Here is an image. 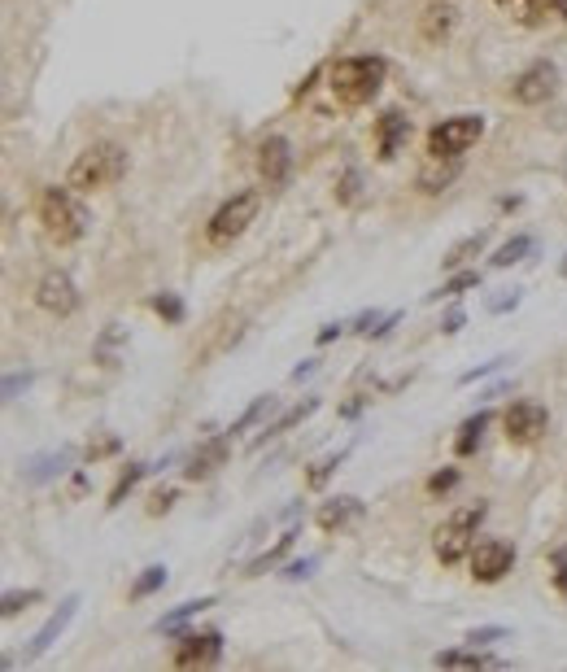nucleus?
<instances>
[{"label": "nucleus", "instance_id": "f257e3e1", "mask_svg": "<svg viewBox=\"0 0 567 672\" xmlns=\"http://www.w3.org/2000/svg\"><path fill=\"white\" fill-rule=\"evenodd\" d=\"M328 88L340 105H371L384 88V57H340L328 70Z\"/></svg>", "mask_w": 567, "mask_h": 672}, {"label": "nucleus", "instance_id": "f03ea898", "mask_svg": "<svg viewBox=\"0 0 567 672\" xmlns=\"http://www.w3.org/2000/svg\"><path fill=\"white\" fill-rule=\"evenodd\" d=\"M123 175H127V149L114 140H100L70 162L66 184L74 193H100V188H114Z\"/></svg>", "mask_w": 567, "mask_h": 672}, {"label": "nucleus", "instance_id": "7ed1b4c3", "mask_svg": "<svg viewBox=\"0 0 567 672\" xmlns=\"http://www.w3.org/2000/svg\"><path fill=\"white\" fill-rule=\"evenodd\" d=\"M39 223H44V236L53 245H74L83 228H88V214L83 205L74 202V188H44L39 193Z\"/></svg>", "mask_w": 567, "mask_h": 672}, {"label": "nucleus", "instance_id": "20e7f679", "mask_svg": "<svg viewBox=\"0 0 567 672\" xmlns=\"http://www.w3.org/2000/svg\"><path fill=\"white\" fill-rule=\"evenodd\" d=\"M480 135H485V118H480V114L441 118L433 132H428V158H433V162H459Z\"/></svg>", "mask_w": 567, "mask_h": 672}, {"label": "nucleus", "instance_id": "39448f33", "mask_svg": "<svg viewBox=\"0 0 567 672\" xmlns=\"http://www.w3.org/2000/svg\"><path fill=\"white\" fill-rule=\"evenodd\" d=\"M480 520H485V503L476 506H463V511H454L441 529L433 533V550L441 564H459L463 555H471V541H476V529H480Z\"/></svg>", "mask_w": 567, "mask_h": 672}, {"label": "nucleus", "instance_id": "423d86ee", "mask_svg": "<svg viewBox=\"0 0 567 672\" xmlns=\"http://www.w3.org/2000/svg\"><path fill=\"white\" fill-rule=\"evenodd\" d=\"M258 205H262V193H258V188L236 193L232 202L219 205V210H214V219H210V228H205L210 245H228V240H236V236L258 219Z\"/></svg>", "mask_w": 567, "mask_h": 672}, {"label": "nucleus", "instance_id": "0eeeda50", "mask_svg": "<svg viewBox=\"0 0 567 672\" xmlns=\"http://www.w3.org/2000/svg\"><path fill=\"white\" fill-rule=\"evenodd\" d=\"M468 564H471V576H476L480 585H498L502 576L515 568V546L502 538H485L471 546Z\"/></svg>", "mask_w": 567, "mask_h": 672}, {"label": "nucleus", "instance_id": "6e6552de", "mask_svg": "<svg viewBox=\"0 0 567 672\" xmlns=\"http://www.w3.org/2000/svg\"><path fill=\"white\" fill-rule=\"evenodd\" d=\"M546 424H550V415H546V406L541 402H511L506 406V415H502V428H506V441H515V445H533V441L546 437Z\"/></svg>", "mask_w": 567, "mask_h": 672}, {"label": "nucleus", "instance_id": "1a4fd4ad", "mask_svg": "<svg viewBox=\"0 0 567 672\" xmlns=\"http://www.w3.org/2000/svg\"><path fill=\"white\" fill-rule=\"evenodd\" d=\"M554 92H559V70H554V62H533V66L511 83V97L520 105H541V101H550Z\"/></svg>", "mask_w": 567, "mask_h": 672}, {"label": "nucleus", "instance_id": "9d476101", "mask_svg": "<svg viewBox=\"0 0 567 672\" xmlns=\"http://www.w3.org/2000/svg\"><path fill=\"white\" fill-rule=\"evenodd\" d=\"M223 655V633H184L175 642V668H210Z\"/></svg>", "mask_w": 567, "mask_h": 672}, {"label": "nucleus", "instance_id": "9b49d317", "mask_svg": "<svg viewBox=\"0 0 567 672\" xmlns=\"http://www.w3.org/2000/svg\"><path fill=\"white\" fill-rule=\"evenodd\" d=\"M258 175H262L267 188L288 184V175H293V144H288L284 135H267V140L258 144Z\"/></svg>", "mask_w": 567, "mask_h": 672}, {"label": "nucleus", "instance_id": "f8f14e48", "mask_svg": "<svg viewBox=\"0 0 567 672\" xmlns=\"http://www.w3.org/2000/svg\"><path fill=\"white\" fill-rule=\"evenodd\" d=\"M35 302L44 306L48 314H74L79 310V289H74V280H70L66 271H48L44 280H39V289H35Z\"/></svg>", "mask_w": 567, "mask_h": 672}, {"label": "nucleus", "instance_id": "ddd939ff", "mask_svg": "<svg viewBox=\"0 0 567 672\" xmlns=\"http://www.w3.org/2000/svg\"><path fill=\"white\" fill-rule=\"evenodd\" d=\"M406 135H410V118H406L401 109H384L380 123H375V153H380V162H393V158H398Z\"/></svg>", "mask_w": 567, "mask_h": 672}, {"label": "nucleus", "instance_id": "4468645a", "mask_svg": "<svg viewBox=\"0 0 567 672\" xmlns=\"http://www.w3.org/2000/svg\"><path fill=\"white\" fill-rule=\"evenodd\" d=\"M228 450H232V433H223V437H214V441H205L197 454L188 459V468H184V476L188 480H205V476H214V471L228 463Z\"/></svg>", "mask_w": 567, "mask_h": 672}, {"label": "nucleus", "instance_id": "2eb2a0df", "mask_svg": "<svg viewBox=\"0 0 567 672\" xmlns=\"http://www.w3.org/2000/svg\"><path fill=\"white\" fill-rule=\"evenodd\" d=\"M74 607H79V599H74V594L57 603V611H53V616L44 620V629H39V633L31 638V655H44V650H48L53 642L62 638V633H66V625L74 620Z\"/></svg>", "mask_w": 567, "mask_h": 672}, {"label": "nucleus", "instance_id": "dca6fc26", "mask_svg": "<svg viewBox=\"0 0 567 672\" xmlns=\"http://www.w3.org/2000/svg\"><path fill=\"white\" fill-rule=\"evenodd\" d=\"M454 18H459V9H454L450 0H436V4L424 9V27H419V31H424L428 44H436V39H445V35L454 31Z\"/></svg>", "mask_w": 567, "mask_h": 672}, {"label": "nucleus", "instance_id": "f3484780", "mask_svg": "<svg viewBox=\"0 0 567 672\" xmlns=\"http://www.w3.org/2000/svg\"><path fill=\"white\" fill-rule=\"evenodd\" d=\"M489 419H494L489 410H476L471 419H463V424H459V437H454V454H459V459H468V454H476V450H480Z\"/></svg>", "mask_w": 567, "mask_h": 672}, {"label": "nucleus", "instance_id": "a211bd4d", "mask_svg": "<svg viewBox=\"0 0 567 672\" xmlns=\"http://www.w3.org/2000/svg\"><path fill=\"white\" fill-rule=\"evenodd\" d=\"M363 515V503L358 498H332V503H323L319 506V529H345L349 520H358Z\"/></svg>", "mask_w": 567, "mask_h": 672}, {"label": "nucleus", "instance_id": "6ab92c4d", "mask_svg": "<svg viewBox=\"0 0 567 672\" xmlns=\"http://www.w3.org/2000/svg\"><path fill=\"white\" fill-rule=\"evenodd\" d=\"M314 410H319V398H305V402H297V406H293V410H284V415H279L275 424H267V428H262V437L253 441V445H262V441L279 437V433H288L293 424H301V419H310Z\"/></svg>", "mask_w": 567, "mask_h": 672}, {"label": "nucleus", "instance_id": "aec40b11", "mask_svg": "<svg viewBox=\"0 0 567 672\" xmlns=\"http://www.w3.org/2000/svg\"><path fill=\"white\" fill-rule=\"evenodd\" d=\"M485 245H489V232L463 236V240H459V245H454V249H450V254L441 258V267H445V271H459V267H463V263H471V258H480V254H485Z\"/></svg>", "mask_w": 567, "mask_h": 672}, {"label": "nucleus", "instance_id": "412c9836", "mask_svg": "<svg viewBox=\"0 0 567 672\" xmlns=\"http://www.w3.org/2000/svg\"><path fill=\"white\" fill-rule=\"evenodd\" d=\"M498 659L494 655H485L480 646H471V650H441L436 655V668H494Z\"/></svg>", "mask_w": 567, "mask_h": 672}, {"label": "nucleus", "instance_id": "4be33fe9", "mask_svg": "<svg viewBox=\"0 0 567 672\" xmlns=\"http://www.w3.org/2000/svg\"><path fill=\"white\" fill-rule=\"evenodd\" d=\"M546 18H567V0H524V13H520L524 27H541Z\"/></svg>", "mask_w": 567, "mask_h": 672}, {"label": "nucleus", "instance_id": "5701e85b", "mask_svg": "<svg viewBox=\"0 0 567 672\" xmlns=\"http://www.w3.org/2000/svg\"><path fill=\"white\" fill-rule=\"evenodd\" d=\"M205 607H214V599H193V603H179L170 616H162V620H158V633H175L179 625H188V620H193L197 611H205Z\"/></svg>", "mask_w": 567, "mask_h": 672}, {"label": "nucleus", "instance_id": "b1692460", "mask_svg": "<svg viewBox=\"0 0 567 672\" xmlns=\"http://www.w3.org/2000/svg\"><path fill=\"white\" fill-rule=\"evenodd\" d=\"M267 410H275V398H271V393H262V398H253V402L240 410V419H232V428H228V433H232V437H236V433H249V428H253V424H258Z\"/></svg>", "mask_w": 567, "mask_h": 672}, {"label": "nucleus", "instance_id": "393cba45", "mask_svg": "<svg viewBox=\"0 0 567 672\" xmlns=\"http://www.w3.org/2000/svg\"><path fill=\"white\" fill-rule=\"evenodd\" d=\"M528 254H533V236H511L498 254H494V267H515V263H524Z\"/></svg>", "mask_w": 567, "mask_h": 672}, {"label": "nucleus", "instance_id": "a878e982", "mask_svg": "<svg viewBox=\"0 0 567 672\" xmlns=\"http://www.w3.org/2000/svg\"><path fill=\"white\" fill-rule=\"evenodd\" d=\"M167 585V568L162 564H153V568H144L140 576H135V585H132V599L140 603V599H149V594H158Z\"/></svg>", "mask_w": 567, "mask_h": 672}, {"label": "nucleus", "instance_id": "bb28decb", "mask_svg": "<svg viewBox=\"0 0 567 672\" xmlns=\"http://www.w3.org/2000/svg\"><path fill=\"white\" fill-rule=\"evenodd\" d=\"M476 284H480V271H459L450 284H441L436 293H428V302H436V297H463V293L476 289Z\"/></svg>", "mask_w": 567, "mask_h": 672}, {"label": "nucleus", "instance_id": "cd10ccee", "mask_svg": "<svg viewBox=\"0 0 567 672\" xmlns=\"http://www.w3.org/2000/svg\"><path fill=\"white\" fill-rule=\"evenodd\" d=\"M149 463H132V468L123 471V476H118V485H114V489H109V506H118L123 503V498H127V494H132L135 489V480H140V476H149Z\"/></svg>", "mask_w": 567, "mask_h": 672}, {"label": "nucleus", "instance_id": "c85d7f7f", "mask_svg": "<svg viewBox=\"0 0 567 672\" xmlns=\"http://www.w3.org/2000/svg\"><path fill=\"white\" fill-rule=\"evenodd\" d=\"M293 538H297V533H284V538L275 541V546H271L267 555H258V559H253V564H249V576H262V572H267V568H275V564H279V559H284V550H288V546H293Z\"/></svg>", "mask_w": 567, "mask_h": 672}, {"label": "nucleus", "instance_id": "c756f323", "mask_svg": "<svg viewBox=\"0 0 567 672\" xmlns=\"http://www.w3.org/2000/svg\"><path fill=\"white\" fill-rule=\"evenodd\" d=\"M358 197H363V175H358V170H345V175H340V184H336V202L354 205Z\"/></svg>", "mask_w": 567, "mask_h": 672}, {"label": "nucleus", "instance_id": "7c9ffc66", "mask_svg": "<svg viewBox=\"0 0 567 672\" xmlns=\"http://www.w3.org/2000/svg\"><path fill=\"white\" fill-rule=\"evenodd\" d=\"M70 459H74V450H62L57 459H39V463H31V471H27V480H35V485H39V480H48L53 471H62V468H66Z\"/></svg>", "mask_w": 567, "mask_h": 672}, {"label": "nucleus", "instance_id": "2f4dec72", "mask_svg": "<svg viewBox=\"0 0 567 672\" xmlns=\"http://www.w3.org/2000/svg\"><path fill=\"white\" fill-rule=\"evenodd\" d=\"M340 463H345V450H336V454H328V459H319V463L310 468V476H305V485H310V489H319V485H323Z\"/></svg>", "mask_w": 567, "mask_h": 672}, {"label": "nucleus", "instance_id": "473e14b6", "mask_svg": "<svg viewBox=\"0 0 567 672\" xmlns=\"http://www.w3.org/2000/svg\"><path fill=\"white\" fill-rule=\"evenodd\" d=\"M149 306H153V310H158V314H162L167 323H184V302H179L175 293H158V297H153Z\"/></svg>", "mask_w": 567, "mask_h": 672}, {"label": "nucleus", "instance_id": "72a5a7b5", "mask_svg": "<svg viewBox=\"0 0 567 672\" xmlns=\"http://www.w3.org/2000/svg\"><path fill=\"white\" fill-rule=\"evenodd\" d=\"M454 175H459V167H454V162L441 170V175H436V170H424V175H419V193H441V188H445Z\"/></svg>", "mask_w": 567, "mask_h": 672}, {"label": "nucleus", "instance_id": "f704fd0d", "mask_svg": "<svg viewBox=\"0 0 567 672\" xmlns=\"http://www.w3.org/2000/svg\"><path fill=\"white\" fill-rule=\"evenodd\" d=\"M31 603H39V590H22V594H4V603H0V616H18V611H27Z\"/></svg>", "mask_w": 567, "mask_h": 672}, {"label": "nucleus", "instance_id": "c9c22d12", "mask_svg": "<svg viewBox=\"0 0 567 672\" xmlns=\"http://www.w3.org/2000/svg\"><path fill=\"white\" fill-rule=\"evenodd\" d=\"M454 485H459V468H445V471H436V476H428V494H433V498L450 494Z\"/></svg>", "mask_w": 567, "mask_h": 672}, {"label": "nucleus", "instance_id": "e433bc0d", "mask_svg": "<svg viewBox=\"0 0 567 672\" xmlns=\"http://www.w3.org/2000/svg\"><path fill=\"white\" fill-rule=\"evenodd\" d=\"M506 367V358H489V363H480V367H471L459 375V384H476V380H485V375H494V371Z\"/></svg>", "mask_w": 567, "mask_h": 672}, {"label": "nucleus", "instance_id": "4c0bfd02", "mask_svg": "<svg viewBox=\"0 0 567 672\" xmlns=\"http://www.w3.org/2000/svg\"><path fill=\"white\" fill-rule=\"evenodd\" d=\"M550 576H554V590H559V594H563L567 599V550H554V555H550Z\"/></svg>", "mask_w": 567, "mask_h": 672}, {"label": "nucleus", "instance_id": "58836bf2", "mask_svg": "<svg viewBox=\"0 0 567 672\" xmlns=\"http://www.w3.org/2000/svg\"><path fill=\"white\" fill-rule=\"evenodd\" d=\"M502 638H506L502 625H485V629H471L468 633V646H489V642H502Z\"/></svg>", "mask_w": 567, "mask_h": 672}, {"label": "nucleus", "instance_id": "ea45409f", "mask_svg": "<svg viewBox=\"0 0 567 672\" xmlns=\"http://www.w3.org/2000/svg\"><path fill=\"white\" fill-rule=\"evenodd\" d=\"M118 450V437H100V441H88V459H105Z\"/></svg>", "mask_w": 567, "mask_h": 672}, {"label": "nucleus", "instance_id": "a19ab883", "mask_svg": "<svg viewBox=\"0 0 567 672\" xmlns=\"http://www.w3.org/2000/svg\"><path fill=\"white\" fill-rule=\"evenodd\" d=\"M170 503H175V489H158V494L149 498V515H162V511H170Z\"/></svg>", "mask_w": 567, "mask_h": 672}, {"label": "nucleus", "instance_id": "79ce46f5", "mask_svg": "<svg viewBox=\"0 0 567 672\" xmlns=\"http://www.w3.org/2000/svg\"><path fill=\"white\" fill-rule=\"evenodd\" d=\"M515 306H520V289H511L506 297H494V302H489V310H494V314H506V310H515Z\"/></svg>", "mask_w": 567, "mask_h": 672}, {"label": "nucleus", "instance_id": "37998d69", "mask_svg": "<svg viewBox=\"0 0 567 672\" xmlns=\"http://www.w3.org/2000/svg\"><path fill=\"white\" fill-rule=\"evenodd\" d=\"M463 323H468V314H463V310H450V314H445V319H441V332H459V328H463Z\"/></svg>", "mask_w": 567, "mask_h": 672}, {"label": "nucleus", "instance_id": "c03bdc74", "mask_svg": "<svg viewBox=\"0 0 567 672\" xmlns=\"http://www.w3.org/2000/svg\"><path fill=\"white\" fill-rule=\"evenodd\" d=\"M310 572H314V559H297V564L284 568V576H288V581H301V576H310Z\"/></svg>", "mask_w": 567, "mask_h": 672}, {"label": "nucleus", "instance_id": "a18cd8bd", "mask_svg": "<svg viewBox=\"0 0 567 672\" xmlns=\"http://www.w3.org/2000/svg\"><path fill=\"white\" fill-rule=\"evenodd\" d=\"M27 384H31V375H9V380H4V398H13V393L27 389Z\"/></svg>", "mask_w": 567, "mask_h": 672}, {"label": "nucleus", "instance_id": "49530a36", "mask_svg": "<svg viewBox=\"0 0 567 672\" xmlns=\"http://www.w3.org/2000/svg\"><path fill=\"white\" fill-rule=\"evenodd\" d=\"M345 328H349V323H328V328L319 332V345H328V340H336V336L345 332Z\"/></svg>", "mask_w": 567, "mask_h": 672}, {"label": "nucleus", "instance_id": "de8ad7c7", "mask_svg": "<svg viewBox=\"0 0 567 672\" xmlns=\"http://www.w3.org/2000/svg\"><path fill=\"white\" fill-rule=\"evenodd\" d=\"M563 275H567V258H563Z\"/></svg>", "mask_w": 567, "mask_h": 672}, {"label": "nucleus", "instance_id": "09e8293b", "mask_svg": "<svg viewBox=\"0 0 567 672\" xmlns=\"http://www.w3.org/2000/svg\"><path fill=\"white\" fill-rule=\"evenodd\" d=\"M498 4H511V0H498Z\"/></svg>", "mask_w": 567, "mask_h": 672}]
</instances>
